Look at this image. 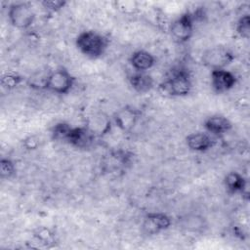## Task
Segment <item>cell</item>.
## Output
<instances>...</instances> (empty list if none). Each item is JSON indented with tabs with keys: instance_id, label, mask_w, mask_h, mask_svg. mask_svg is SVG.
<instances>
[{
	"instance_id": "cell-12",
	"label": "cell",
	"mask_w": 250,
	"mask_h": 250,
	"mask_svg": "<svg viewBox=\"0 0 250 250\" xmlns=\"http://www.w3.org/2000/svg\"><path fill=\"white\" fill-rule=\"evenodd\" d=\"M205 132L213 137H222L232 129V123L222 114H212L203 121Z\"/></svg>"
},
{
	"instance_id": "cell-15",
	"label": "cell",
	"mask_w": 250,
	"mask_h": 250,
	"mask_svg": "<svg viewBox=\"0 0 250 250\" xmlns=\"http://www.w3.org/2000/svg\"><path fill=\"white\" fill-rule=\"evenodd\" d=\"M129 63L135 71L146 72V70L150 69L155 64V58L150 52L140 49L131 54Z\"/></svg>"
},
{
	"instance_id": "cell-13",
	"label": "cell",
	"mask_w": 250,
	"mask_h": 250,
	"mask_svg": "<svg viewBox=\"0 0 250 250\" xmlns=\"http://www.w3.org/2000/svg\"><path fill=\"white\" fill-rule=\"evenodd\" d=\"M216 144L215 138L207 132H194L186 137V145L195 152H205Z\"/></svg>"
},
{
	"instance_id": "cell-16",
	"label": "cell",
	"mask_w": 250,
	"mask_h": 250,
	"mask_svg": "<svg viewBox=\"0 0 250 250\" xmlns=\"http://www.w3.org/2000/svg\"><path fill=\"white\" fill-rule=\"evenodd\" d=\"M111 122L112 121L106 114L103 112H98V113H94L89 117L86 123V126L97 138V137H103L110 131Z\"/></svg>"
},
{
	"instance_id": "cell-21",
	"label": "cell",
	"mask_w": 250,
	"mask_h": 250,
	"mask_svg": "<svg viewBox=\"0 0 250 250\" xmlns=\"http://www.w3.org/2000/svg\"><path fill=\"white\" fill-rule=\"evenodd\" d=\"M49 71L40 70V71L34 73L33 75H31L27 81L29 87L36 89V90H44Z\"/></svg>"
},
{
	"instance_id": "cell-7",
	"label": "cell",
	"mask_w": 250,
	"mask_h": 250,
	"mask_svg": "<svg viewBox=\"0 0 250 250\" xmlns=\"http://www.w3.org/2000/svg\"><path fill=\"white\" fill-rule=\"evenodd\" d=\"M141 114L139 108L126 104L113 113L112 122L121 132L130 133L138 124Z\"/></svg>"
},
{
	"instance_id": "cell-17",
	"label": "cell",
	"mask_w": 250,
	"mask_h": 250,
	"mask_svg": "<svg viewBox=\"0 0 250 250\" xmlns=\"http://www.w3.org/2000/svg\"><path fill=\"white\" fill-rule=\"evenodd\" d=\"M128 82L132 89L139 94H146L154 86V80L152 76L146 72L142 71H136L129 75Z\"/></svg>"
},
{
	"instance_id": "cell-5",
	"label": "cell",
	"mask_w": 250,
	"mask_h": 250,
	"mask_svg": "<svg viewBox=\"0 0 250 250\" xmlns=\"http://www.w3.org/2000/svg\"><path fill=\"white\" fill-rule=\"evenodd\" d=\"M195 15L191 12H185L170 24L169 31L174 41L179 44L187 43L190 40L194 32Z\"/></svg>"
},
{
	"instance_id": "cell-19",
	"label": "cell",
	"mask_w": 250,
	"mask_h": 250,
	"mask_svg": "<svg viewBox=\"0 0 250 250\" xmlns=\"http://www.w3.org/2000/svg\"><path fill=\"white\" fill-rule=\"evenodd\" d=\"M236 33L243 39L250 37V16L249 14L242 15L235 23Z\"/></svg>"
},
{
	"instance_id": "cell-20",
	"label": "cell",
	"mask_w": 250,
	"mask_h": 250,
	"mask_svg": "<svg viewBox=\"0 0 250 250\" xmlns=\"http://www.w3.org/2000/svg\"><path fill=\"white\" fill-rule=\"evenodd\" d=\"M16 174L15 162L7 157H2L0 160V177L3 180H9Z\"/></svg>"
},
{
	"instance_id": "cell-11",
	"label": "cell",
	"mask_w": 250,
	"mask_h": 250,
	"mask_svg": "<svg viewBox=\"0 0 250 250\" xmlns=\"http://www.w3.org/2000/svg\"><path fill=\"white\" fill-rule=\"evenodd\" d=\"M96 136L86 125L77 127L72 126L65 144H68L79 149H86L93 145Z\"/></svg>"
},
{
	"instance_id": "cell-14",
	"label": "cell",
	"mask_w": 250,
	"mask_h": 250,
	"mask_svg": "<svg viewBox=\"0 0 250 250\" xmlns=\"http://www.w3.org/2000/svg\"><path fill=\"white\" fill-rule=\"evenodd\" d=\"M224 186L229 194H248V182L246 178L237 171L227 173L224 178Z\"/></svg>"
},
{
	"instance_id": "cell-2",
	"label": "cell",
	"mask_w": 250,
	"mask_h": 250,
	"mask_svg": "<svg viewBox=\"0 0 250 250\" xmlns=\"http://www.w3.org/2000/svg\"><path fill=\"white\" fill-rule=\"evenodd\" d=\"M108 44L107 37L95 30H84L75 38L76 48L89 59L101 58L105 53Z\"/></svg>"
},
{
	"instance_id": "cell-6",
	"label": "cell",
	"mask_w": 250,
	"mask_h": 250,
	"mask_svg": "<svg viewBox=\"0 0 250 250\" xmlns=\"http://www.w3.org/2000/svg\"><path fill=\"white\" fill-rule=\"evenodd\" d=\"M234 59L235 56L233 52L224 45H217L207 49L203 52L201 57L202 63L211 70L226 68Z\"/></svg>"
},
{
	"instance_id": "cell-1",
	"label": "cell",
	"mask_w": 250,
	"mask_h": 250,
	"mask_svg": "<svg viewBox=\"0 0 250 250\" xmlns=\"http://www.w3.org/2000/svg\"><path fill=\"white\" fill-rule=\"evenodd\" d=\"M192 88L191 75L184 66L175 67L158 85L159 92L169 97H186Z\"/></svg>"
},
{
	"instance_id": "cell-24",
	"label": "cell",
	"mask_w": 250,
	"mask_h": 250,
	"mask_svg": "<svg viewBox=\"0 0 250 250\" xmlns=\"http://www.w3.org/2000/svg\"><path fill=\"white\" fill-rule=\"evenodd\" d=\"M35 237H37V239L41 242H51L54 239V234L48 229L42 228L37 230V232L35 233Z\"/></svg>"
},
{
	"instance_id": "cell-10",
	"label": "cell",
	"mask_w": 250,
	"mask_h": 250,
	"mask_svg": "<svg viewBox=\"0 0 250 250\" xmlns=\"http://www.w3.org/2000/svg\"><path fill=\"white\" fill-rule=\"evenodd\" d=\"M237 82V78L231 71L226 68L212 69L210 72L211 88L216 94H224L231 90Z\"/></svg>"
},
{
	"instance_id": "cell-23",
	"label": "cell",
	"mask_w": 250,
	"mask_h": 250,
	"mask_svg": "<svg viewBox=\"0 0 250 250\" xmlns=\"http://www.w3.org/2000/svg\"><path fill=\"white\" fill-rule=\"evenodd\" d=\"M67 4L64 0H44L41 2V5L43 8L49 12V13H56L64 8V6Z\"/></svg>"
},
{
	"instance_id": "cell-8",
	"label": "cell",
	"mask_w": 250,
	"mask_h": 250,
	"mask_svg": "<svg viewBox=\"0 0 250 250\" xmlns=\"http://www.w3.org/2000/svg\"><path fill=\"white\" fill-rule=\"evenodd\" d=\"M133 153L125 149H115L106 153L102 161L103 170L108 173L126 170L132 163Z\"/></svg>"
},
{
	"instance_id": "cell-3",
	"label": "cell",
	"mask_w": 250,
	"mask_h": 250,
	"mask_svg": "<svg viewBox=\"0 0 250 250\" xmlns=\"http://www.w3.org/2000/svg\"><path fill=\"white\" fill-rule=\"evenodd\" d=\"M75 83V77L64 66H58L49 71L45 89L57 95L68 94Z\"/></svg>"
},
{
	"instance_id": "cell-9",
	"label": "cell",
	"mask_w": 250,
	"mask_h": 250,
	"mask_svg": "<svg viewBox=\"0 0 250 250\" xmlns=\"http://www.w3.org/2000/svg\"><path fill=\"white\" fill-rule=\"evenodd\" d=\"M172 225V219L164 212H148L143 218L142 230L146 235L158 234L168 229Z\"/></svg>"
},
{
	"instance_id": "cell-18",
	"label": "cell",
	"mask_w": 250,
	"mask_h": 250,
	"mask_svg": "<svg viewBox=\"0 0 250 250\" xmlns=\"http://www.w3.org/2000/svg\"><path fill=\"white\" fill-rule=\"evenodd\" d=\"M71 128L72 126L67 122H59L52 127L51 137L54 141L66 143Z\"/></svg>"
},
{
	"instance_id": "cell-22",
	"label": "cell",
	"mask_w": 250,
	"mask_h": 250,
	"mask_svg": "<svg viewBox=\"0 0 250 250\" xmlns=\"http://www.w3.org/2000/svg\"><path fill=\"white\" fill-rule=\"evenodd\" d=\"M23 78L16 73H5L1 77V85L7 90H13L21 85Z\"/></svg>"
},
{
	"instance_id": "cell-4",
	"label": "cell",
	"mask_w": 250,
	"mask_h": 250,
	"mask_svg": "<svg viewBox=\"0 0 250 250\" xmlns=\"http://www.w3.org/2000/svg\"><path fill=\"white\" fill-rule=\"evenodd\" d=\"M8 20L9 22L18 29L29 28L36 18L35 11L31 4L27 2H16L8 8Z\"/></svg>"
}]
</instances>
